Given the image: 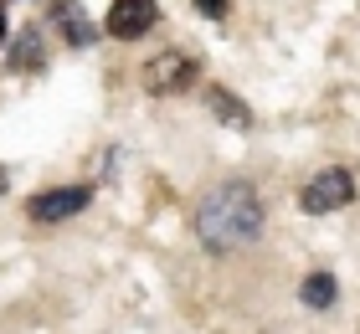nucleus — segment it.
Listing matches in <instances>:
<instances>
[{
	"mask_svg": "<svg viewBox=\"0 0 360 334\" xmlns=\"http://www.w3.org/2000/svg\"><path fill=\"white\" fill-rule=\"evenodd\" d=\"M263 226H268V206H263V195H257L252 180H221V186H211L191 211V231L211 257L252 247L263 237Z\"/></svg>",
	"mask_w": 360,
	"mask_h": 334,
	"instance_id": "f257e3e1",
	"label": "nucleus"
},
{
	"mask_svg": "<svg viewBox=\"0 0 360 334\" xmlns=\"http://www.w3.org/2000/svg\"><path fill=\"white\" fill-rule=\"evenodd\" d=\"M195 77H201V62H195V52H186V46H165V52H155L139 67V82H144L150 98H175V93L195 88Z\"/></svg>",
	"mask_w": 360,
	"mask_h": 334,
	"instance_id": "f03ea898",
	"label": "nucleus"
},
{
	"mask_svg": "<svg viewBox=\"0 0 360 334\" xmlns=\"http://www.w3.org/2000/svg\"><path fill=\"white\" fill-rule=\"evenodd\" d=\"M350 200H355V175L345 170V165H324V170H314L304 180L299 211L304 216H330V211H345Z\"/></svg>",
	"mask_w": 360,
	"mask_h": 334,
	"instance_id": "7ed1b4c3",
	"label": "nucleus"
},
{
	"mask_svg": "<svg viewBox=\"0 0 360 334\" xmlns=\"http://www.w3.org/2000/svg\"><path fill=\"white\" fill-rule=\"evenodd\" d=\"M93 200V186H52V191H37L26 200V216L37 226H57V221H72V216H83Z\"/></svg>",
	"mask_w": 360,
	"mask_h": 334,
	"instance_id": "20e7f679",
	"label": "nucleus"
},
{
	"mask_svg": "<svg viewBox=\"0 0 360 334\" xmlns=\"http://www.w3.org/2000/svg\"><path fill=\"white\" fill-rule=\"evenodd\" d=\"M160 21V6L155 0H113L108 15H103V31L113 41H139V37H150Z\"/></svg>",
	"mask_w": 360,
	"mask_h": 334,
	"instance_id": "39448f33",
	"label": "nucleus"
},
{
	"mask_svg": "<svg viewBox=\"0 0 360 334\" xmlns=\"http://www.w3.org/2000/svg\"><path fill=\"white\" fill-rule=\"evenodd\" d=\"M52 21H57L62 41H68L72 52H83V46H93V41H98V21H88L77 0H57V6H52Z\"/></svg>",
	"mask_w": 360,
	"mask_h": 334,
	"instance_id": "423d86ee",
	"label": "nucleus"
},
{
	"mask_svg": "<svg viewBox=\"0 0 360 334\" xmlns=\"http://www.w3.org/2000/svg\"><path fill=\"white\" fill-rule=\"evenodd\" d=\"M41 62H46L41 26H21V31H15V46H11V72H37Z\"/></svg>",
	"mask_w": 360,
	"mask_h": 334,
	"instance_id": "0eeeda50",
	"label": "nucleus"
},
{
	"mask_svg": "<svg viewBox=\"0 0 360 334\" xmlns=\"http://www.w3.org/2000/svg\"><path fill=\"white\" fill-rule=\"evenodd\" d=\"M206 108L217 113L221 124H232V129H252V108L242 103L232 88H211V93H206Z\"/></svg>",
	"mask_w": 360,
	"mask_h": 334,
	"instance_id": "6e6552de",
	"label": "nucleus"
},
{
	"mask_svg": "<svg viewBox=\"0 0 360 334\" xmlns=\"http://www.w3.org/2000/svg\"><path fill=\"white\" fill-rule=\"evenodd\" d=\"M299 298H304V309H314V314L335 309V298H340V283H335V273H309V278L299 283Z\"/></svg>",
	"mask_w": 360,
	"mask_h": 334,
	"instance_id": "1a4fd4ad",
	"label": "nucleus"
},
{
	"mask_svg": "<svg viewBox=\"0 0 360 334\" xmlns=\"http://www.w3.org/2000/svg\"><path fill=\"white\" fill-rule=\"evenodd\" d=\"M191 6L201 11L206 21H221V15H226V6H232V0H191Z\"/></svg>",
	"mask_w": 360,
	"mask_h": 334,
	"instance_id": "9d476101",
	"label": "nucleus"
},
{
	"mask_svg": "<svg viewBox=\"0 0 360 334\" xmlns=\"http://www.w3.org/2000/svg\"><path fill=\"white\" fill-rule=\"evenodd\" d=\"M11 191V175H6V165H0V195H6Z\"/></svg>",
	"mask_w": 360,
	"mask_h": 334,
	"instance_id": "9b49d317",
	"label": "nucleus"
},
{
	"mask_svg": "<svg viewBox=\"0 0 360 334\" xmlns=\"http://www.w3.org/2000/svg\"><path fill=\"white\" fill-rule=\"evenodd\" d=\"M0 41H6V0H0Z\"/></svg>",
	"mask_w": 360,
	"mask_h": 334,
	"instance_id": "f8f14e48",
	"label": "nucleus"
}]
</instances>
